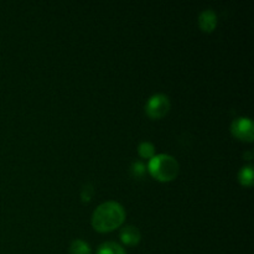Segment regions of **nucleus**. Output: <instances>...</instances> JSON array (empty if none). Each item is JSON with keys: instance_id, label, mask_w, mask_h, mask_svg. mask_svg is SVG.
<instances>
[{"instance_id": "nucleus-12", "label": "nucleus", "mask_w": 254, "mask_h": 254, "mask_svg": "<svg viewBox=\"0 0 254 254\" xmlns=\"http://www.w3.org/2000/svg\"><path fill=\"white\" fill-rule=\"evenodd\" d=\"M92 193H93V186H92L91 184H88V185L84 186L83 190H82V200H83L84 202H88L92 197Z\"/></svg>"}, {"instance_id": "nucleus-11", "label": "nucleus", "mask_w": 254, "mask_h": 254, "mask_svg": "<svg viewBox=\"0 0 254 254\" xmlns=\"http://www.w3.org/2000/svg\"><path fill=\"white\" fill-rule=\"evenodd\" d=\"M131 171H133L134 175L140 178V176H143L145 174V165L143 163H140V161H135L131 165Z\"/></svg>"}, {"instance_id": "nucleus-3", "label": "nucleus", "mask_w": 254, "mask_h": 254, "mask_svg": "<svg viewBox=\"0 0 254 254\" xmlns=\"http://www.w3.org/2000/svg\"><path fill=\"white\" fill-rule=\"evenodd\" d=\"M170 111V101L165 94H155L150 97L145 104V112L148 117L153 119H160Z\"/></svg>"}, {"instance_id": "nucleus-6", "label": "nucleus", "mask_w": 254, "mask_h": 254, "mask_svg": "<svg viewBox=\"0 0 254 254\" xmlns=\"http://www.w3.org/2000/svg\"><path fill=\"white\" fill-rule=\"evenodd\" d=\"M140 232L134 226H126L121 231V240L127 246H136L140 242Z\"/></svg>"}, {"instance_id": "nucleus-9", "label": "nucleus", "mask_w": 254, "mask_h": 254, "mask_svg": "<svg viewBox=\"0 0 254 254\" xmlns=\"http://www.w3.org/2000/svg\"><path fill=\"white\" fill-rule=\"evenodd\" d=\"M240 183L243 186H252L253 185V168L252 166H245L242 168V170L240 171Z\"/></svg>"}, {"instance_id": "nucleus-10", "label": "nucleus", "mask_w": 254, "mask_h": 254, "mask_svg": "<svg viewBox=\"0 0 254 254\" xmlns=\"http://www.w3.org/2000/svg\"><path fill=\"white\" fill-rule=\"evenodd\" d=\"M139 155L144 159H151L155 155V146L149 141H143L138 148Z\"/></svg>"}, {"instance_id": "nucleus-8", "label": "nucleus", "mask_w": 254, "mask_h": 254, "mask_svg": "<svg viewBox=\"0 0 254 254\" xmlns=\"http://www.w3.org/2000/svg\"><path fill=\"white\" fill-rule=\"evenodd\" d=\"M69 253L71 254H92L91 247L88 243L82 240H76L69 246Z\"/></svg>"}, {"instance_id": "nucleus-1", "label": "nucleus", "mask_w": 254, "mask_h": 254, "mask_svg": "<svg viewBox=\"0 0 254 254\" xmlns=\"http://www.w3.org/2000/svg\"><path fill=\"white\" fill-rule=\"evenodd\" d=\"M124 218H126L124 208L118 202L108 201L96 208L92 216V225L96 231L106 233L122 226Z\"/></svg>"}, {"instance_id": "nucleus-2", "label": "nucleus", "mask_w": 254, "mask_h": 254, "mask_svg": "<svg viewBox=\"0 0 254 254\" xmlns=\"http://www.w3.org/2000/svg\"><path fill=\"white\" fill-rule=\"evenodd\" d=\"M148 169L156 180L166 183L174 180L178 176L179 163L175 158L168 154H160V155H154L150 159Z\"/></svg>"}, {"instance_id": "nucleus-5", "label": "nucleus", "mask_w": 254, "mask_h": 254, "mask_svg": "<svg viewBox=\"0 0 254 254\" xmlns=\"http://www.w3.org/2000/svg\"><path fill=\"white\" fill-rule=\"evenodd\" d=\"M198 25L205 32H211L217 26V15L213 10L207 9L202 11L198 16Z\"/></svg>"}, {"instance_id": "nucleus-7", "label": "nucleus", "mask_w": 254, "mask_h": 254, "mask_svg": "<svg viewBox=\"0 0 254 254\" xmlns=\"http://www.w3.org/2000/svg\"><path fill=\"white\" fill-rule=\"evenodd\" d=\"M97 254H127L124 248L116 242H106L99 246Z\"/></svg>"}, {"instance_id": "nucleus-4", "label": "nucleus", "mask_w": 254, "mask_h": 254, "mask_svg": "<svg viewBox=\"0 0 254 254\" xmlns=\"http://www.w3.org/2000/svg\"><path fill=\"white\" fill-rule=\"evenodd\" d=\"M231 131L236 138L245 141H253L254 138V127L251 119L248 118H237L233 121L231 126Z\"/></svg>"}]
</instances>
